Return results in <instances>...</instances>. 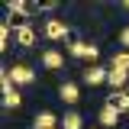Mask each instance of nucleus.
Here are the masks:
<instances>
[{"label":"nucleus","mask_w":129,"mask_h":129,"mask_svg":"<svg viewBox=\"0 0 129 129\" xmlns=\"http://www.w3.org/2000/svg\"><path fill=\"white\" fill-rule=\"evenodd\" d=\"M36 39H39V32L32 29L29 23H19V26H13V42L19 48H32L36 45Z\"/></svg>","instance_id":"f257e3e1"},{"label":"nucleus","mask_w":129,"mask_h":129,"mask_svg":"<svg viewBox=\"0 0 129 129\" xmlns=\"http://www.w3.org/2000/svg\"><path fill=\"white\" fill-rule=\"evenodd\" d=\"M0 90H3V97L13 94V81H10V68H3L0 71Z\"/></svg>","instance_id":"dca6fc26"},{"label":"nucleus","mask_w":129,"mask_h":129,"mask_svg":"<svg viewBox=\"0 0 129 129\" xmlns=\"http://www.w3.org/2000/svg\"><path fill=\"white\" fill-rule=\"evenodd\" d=\"M7 13L10 16H32V3H26V0H10L7 3Z\"/></svg>","instance_id":"f8f14e48"},{"label":"nucleus","mask_w":129,"mask_h":129,"mask_svg":"<svg viewBox=\"0 0 129 129\" xmlns=\"http://www.w3.org/2000/svg\"><path fill=\"white\" fill-rule=\"evenodd\" d=\"M58 97H61V103H78L81 100V87L74 81H64L61 87H58Z\"/></svg>","instance_id":"39448f33"},{"label":"nucleus","mask_w":129,"mask_h":129,"mask_svg":"<svg viewBox=\"0 0 129 129\" xmlns=\"http://www.w3.org/2000/svg\"><path fill=\"white\" fill-rule=\"evenodd\" d=\"M119 42H123V45L129 48V26H126V29H123V32H119Z\"/></svg>","instance_id":"a211bd4d"},{"label":"nucleus","mask_w":129,"mask_h":129,"mask_svg":"<svg viewBox=\"0 0 129 129\" xmlns=\"http://www.w3.org/2000/svg\"><path fill=\"white\" fill-rule=\"evenodd\" d=\"M110 68H119V71H129V52H116V55H113V61H110Z\"/></svg>","instance_id":"2eb2a0df"},{"label":"nucleus","mask_w":129,"mask_h":129,"mask_svg":"<svg viewBox=\"0 0 129 129\" xmlns=\"http://www.w3.org/2000/svg\"><path fill=\"white\" fill-rule=\"evenodd\" d=\"M90 45H94V42H90ZM90 45L81 42V39H71V42H68V52H71V58H90Z\"/></svg>","instance_id":"9b49d317"},{"label":"nucleus","mask_w":129,"mask_h":129,"mask_svg":"<svg viewBox=\"0 0 129 129\" xmlns=\"http://www.w3.org/2000/svg\"><path fill=\"white\" fill-rule=\"evenodd\" d=\"M10 81H13V84H23V87H26V84H32V81H36V71H32L29 64L16 61L13 68H10Z\"/></svg>","instance_id":"7ed1b4c3"},{"label":"nucleus","mask_w":129,"mask_h":129,"mask_svg":"<svg viewBox=\"0 0 129 129\" xmlns=\"http://www.w3.org/2000/svg\"><path fill=\"white\" fill-rule=\"evenodd\" d=\"M107 74H110V68H103V64H87L84 68V81L87 84H107Z\"/></svg>","instance_id":"20e7f679"},{"label":"nucleus","mask_w":129,"mask_h":129,"mask_svg":"<svg viewBox=\"0 0 129 129\" xmlns=\"http://www.w3.org/2000/svg\"><path fill=\"white\" fill-rule=\"evenodd\" d=\"M126 10H129V0H126Z\"/></svg>","instance_id":"6ab92c4d"},{"label":"nucleus","mask_w":129,"mask_h":129,"mask_svg":"<svg viewBox=\"0 0 129 129\" xmlns=\"http://www.w3.org/2000/svg\"><path fill=\"white\" fill-rule=\"evenodd\" d=\"M42 64H45L48 71H58V68L64 64V55L58 52V48H45V52H42Z\"/></svg>","instance_id":"0eeeda50"},{"label":"nucleus","mask_w":129,"mask_h":129,"mask_svg":"<svg viewBox=\"0 0 129 129\" xmlns=\"http://www.w3.org/2000/svg\"><path fill=\"white\" fill-rule=\"evenodd\" d=\"M97 119H100V126H116V123H119V113L113 110L110 103H103L100 113H97Z\"/></svg>","instance_id":"9d476101"},{"label":"nucleus","mask_w":129,"mask_h":129,"mask_svg":"<svg viewBox=\"0 0 129 129\" xmlns=\"http://www.w3.org/2000/svg\"><path fill=\"white\" fill-rule=\"evenodd\" d=\"M42 32H45V39H52V42H64L68 39V26H64L61 19H45V26H42Z\"/></svg>","instance_id":"f03ea898"},{"label":"nucleus","mask_w":129,"mask_h":129,"mask_svg":"<svg viewBox=\"0 0 129 129\" xmlns=\"http://www.w3.org/2000/svg\"><path fill=\"white\" fill-rule=\"evenodd\" d=\"M10 36H13V32H10V23H0V48L10 45Z\"/></svg>","instance_id":"f3484780"},{"label":"nucleus","mask_w":129,"mask_h":129,"mask_svg":"<svg viewBox=\"0 0 129 129\" xmlns=\"http://www.w3.org/2000/svg\"><path fill=\"white\" fill-rule=\"evenodd\" d=\"M23 107V97H19V90H13V94L3 97V110H19Z\"/></svg>","instance_id":"4468645a"},{"label":"nucleus","mask_w":129,"mask_h":129,"mask_svg":"<svg viewBox=\"0 0 129 129\" xmlns=\"http://www.w3.org/2000/svg\"><path fill=\"white\" fill-rule=\"evenodd\" d=\"M58 126H61V119H58L52 110H42L39 116H36V123H32V129H58Z\"/></svg>","instance_id":"423d86ee"},{"label":"nucleus","mask_w":129,"mask_h":129,"mask_svg":"<svg viewBox=\"0 0 129 129\" xmlns=\"http://www.w3.org/2000/svg\"><path fill=\"white\" fill-rule=\"evenodd\" d=\"M61 129H84V116H81V113H64L61 116Z\"/></svg>","instance_id":"ddd939ff"},{"label":"nucleus","mask_w":129,"mask_h":129,"mask_svg":"<svg viewBox=\"0 0 129 129\" xmlns=\"http://www.w3.org/2000/svg\"><path fill=\"white\" fill-rule=\"evenodd\" d=\"M129 81V71H119V68H110V74H107V84H110L113 90H123Z\"/></svg>","instance_id":"1a4fd4ad"},{"label":"nucleus","mask_w":129,"mask_h":129,"mask_svg":"<svg viewBox=\"0 0 129 129\" xmlns=\"http://www.w3.org/2000/svg\"><path fill=\"white\" fill-rule=\"evenodd\" d=\"M107 103H110L116 113H126V110H129V90H113Z\"/></svg>","instance_id":"6e6552de"}]
</instances>
